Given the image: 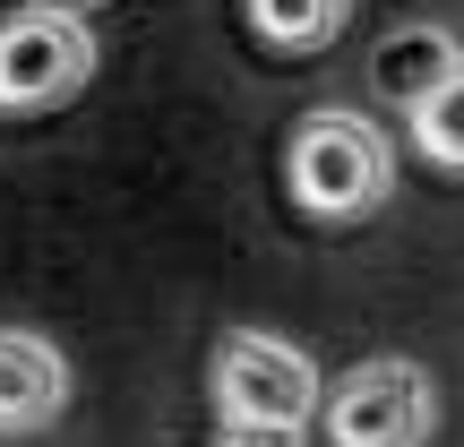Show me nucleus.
I'll list each match as a JSON object with an SVG mask.
<instances>
[{
    "label": "nucleus",
    "mask_w": 464,
    "mask_h": 447,
    "mask_svg": "<svg viewBox=\"0 0 464 447\" xmlns=\"http://www.w3.org/2000/svg\"><path fill=\"white\" fill-rule=\"evenodd\" d=\"M216 447H310V431H284V422H216Z\"/></svg>",
    "instance_id": "9"
},
{
    "label": "nucleus",
    "mask_w": 464,
    "mask_h": 447,
    "mask_svg": "<svg viewBox=\"0 0 464 447\" xmlns=\"http://www.w3.org/2000/svg\"><path fill=\"white\" fill-rule=\"evenodd\" d=\"M327 387L318 362L276 327H224L216 353H207V396H216V422H284V431H310L327 413Z\"/></svg>",
    "instance_id": "2"
},
{
    "label": "nucleus",
    "mask_w": 464,
    "mask_h": 447,
    "mask_svg": "<svg viewBox=\"0 0 464 447\" xmlns=\"http://www.w3.org/2000/svg\"><path fill=\"white\" fill-rule=\"evenodd\" d=\"M103 69V44L86 26V9L61 0H26L0 17V121H34L61 112L69 95H86Z\"/></svg>",
    "instance_id": "3"
},
{
    "label": "nucleus",
    "mask_w": 464,
    "mask_h": 447,
    "mask_svg": "<svg viewBox=\"0 0 464 447\" xmlns=\"http://www.w3.org/2000/svg\"><path fill=\"white\" fill-rule=\"evenodd\" d=\"M404 130H413V155L430 172H464V61L404 112Z\"/></svg>",
    "instance_id": "8"
},
{
    "label": "nucleus",
    "mask_w": 464,
    "mask_h": 447,
    "mask_svg": "<svg viewBox=\"0 0 464 447\" xmlns=\"http://www.w3.org/2000/svg\"><path fill=\"white\" fill-rule=\"evenodd\" d=\"M241 17H249V34H258L266 52H327L335 34H344V17H353V0H241Z\"/></svg>",
    "instance_id": "7"
},
{
    "label": "nucleus",
    "mask_w": 464,
    "mask_h": 447,
    "mask_svg": "<svg viewBox=\"0 0 464 447\" xmlns=\"http://www.w3.org/2000/svg\"><path fill=\"white\" fill-rule=\"evenodd\" d=\"M69 353L44 327H0V439L52 431L69 413Z\"/></svg>",
    "instance_id": "5"
},
{
    "label": "nucleus",
    "mask_w": 464,
    "mask_h": 447,
    "mask_svg": "<svg viewBox=\"0 0 464 447\" xmlns=\"http://www.w3.org/2000/svg\"><path fill=\"white\" fill-rule=\"evenodd\" d=\"M327 447H430L439 431V387L421 362L404 353H370L344 379L327 387V413H318Z\"/></svg>",
    "instance_id": "4"
},
{
    "label": "nucleus",
    "mask_w": 464,
    "mask_h": 447,
    "mask_svg": "<svg viewBox=\"0 0 464 447\" xmlns=\"http://www.w3.org/2000/svg\"><path fill=\"white\" fill-rule=\"evenodd\" d=\"M464 61V44L448 26H396L387 34V52H379V69H370V78H379V95L396 103V112H413L421 95H430L439 78H448V69Z\"/></svg>",
    "instance_id": "6"
},
{
    "label": "nucleus",
    "mask_w": 464,
    "mask_h": 447,
    "mask_svg": "<svg viewBox=\"0 0 464 447\" xmlns=\"http://www.w3.org/2000/svg\"><path fill=\"white\" fill-rule=\"evenodd\" d=\"M61 9H95V0H61Z\"/></svg>",
    "instance_id": "10"
},
{
    "label": "nucleus",
    "mask_w": 464,
    "mask_h": 447,
    "mask_svg": "<svg viewBox=\"0 0 464 447\" xmlns=\"http://www.w3.org/2000/svg\"><path fill=\"white\" fill-rule=\"evenodd\" d=\"M284 189H293V207L310 224H362L396 199V138L370 112L318 103L284 138Z\"/></svg>",
    "instance_id": "1"
}]
</instances>
